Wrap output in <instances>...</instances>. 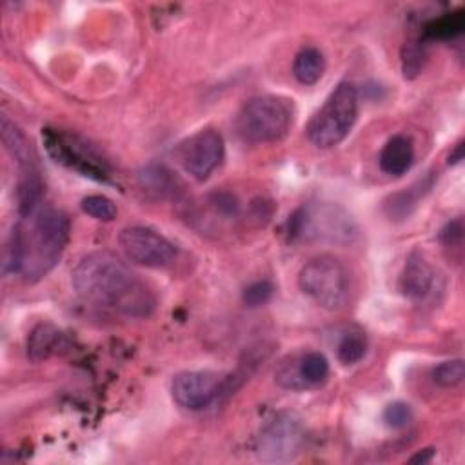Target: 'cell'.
Masks as SVG:
<instances>
[{
  "label": "cell",
  "instance_id": "cb8c5ba5",
  "mask_svg": "<svg viewBox=\"0 0 465 465\" xmlns=\"http://www.w3.org/2000/svg\"><path fill=\"white\" fill-rule=\"evenodd\" d=\"M383 421L391 429H403L412 420V411L403 401H392L383 409Z\"/></svg>",
  "mask_w": 465,
  "mask_h": 465
},
{
  "label": "cell",
  "instance_id": "7402d4cb",
  "mask_svg": "<svg viewBox=\"0 0 465 465\" xmlns=\"http://www.w3.org/2000/svg\"><path fill=\"white\" fill-rule=\"evenodd\" d=\"M80 207H82V211L85 214H89V216H93V218H96L100 222H111V220L116 218V213H118L114 202L111 198L104 196V194H89V196H85L82 200Z\"/></svg>",
  "mask_w": 465,
  "mask_h": 465
},
{
  "label": "cell",
  "instance_id": "8fae6325",
  "mask_svg": "<svg viewBox=\"0 0 465 465\" xmlns=\"http://www.w3.org/2000/svg\"><path fill=\"white\" fill-rule=\"evenodd\" d=\"M223 380L209 371H187L174 376L171 392L174 401L187 411L207 409L222 392Z\"/></svg>",
  "mask_w": 465,
  "mask_h": 465
},
{
  "label": "cell",
  "instance_id": "603a6c76",
  "mask_svg": "<svg viewBox=\"0 0 465 465\" xmlns=\"http://www.w3.org/2000/svg\"><path fill=\"white\" fill-rule=\"evenodd\" d=\"M416 198L412 196L411 191H403V193H396L389 198V202L385 203V213L387 216H391V220H401L407 218L412 211V207Z\"/></svg>",
  "mask_w": 465,
  "mask_h": 465
},
{
  "label": "cell",
  "instance_id": "7c38bea8",
  "mask_svg": "<svg viewBox=\"0 0 465 465\" xmlns=\"http://www.w3.org/2000/svg\"><path fill=\"white\" fill-rule=\"evenodd\" d=\"M329 378V361L322 352L311 351L298 358L283 360L276 372L274 380L280 387L289 391H305L320 387Z\"/></svg>",
  "mask_w": 465,
  "mask_h": 465
},
{
  "label": "cell",
  "instance_id": "9c48e42d",
  "mask_svg": "<svg viewBox=\"0 0 465 465\" xmlns=\"http://www.w3.org/2000/svg\"><path fill=\"white\" fill-rule=\"evenodd\" d=\"M118 243L131 262L143 267H165L176 256L174 245L165 236L142 225L122 229Z\"/></svg>",
  "mask_w": 465,
  "mask_h": 465
},
{
  "label": "cell",
  "instance_id": "83f0119b",
  "mask_svg": "<svg viewBox=\"0 0 465 465\" xmlns=\"http://www.w3.org/2000/svg\"><path fill=\"white\" fill-rule=\"evenodd\" d=\"M432 456H434V450H432V449H423V450L416 452V454L411 458V461H412V463H427V461L432 460Z\"/></svg>",
  "mask_w": 465,
  "mask_h": 465
},
{
  "label": "cell",
  "instance_id": "6da1fadb",
  "mask_svg": "<svg viewBox=\"0 0 465 465\" xmlns=\"http://www.w3.org/2000/svg\"><path fill=\"white\" fill-rule=\"evenodd\" d=\"M73 285L89 303L133 318H145L156 305L151 287L114 252L96 251L73 269Z\"/></svg>",
  "mask_w": 465,
  "mask_h": 465
},
{
  "label": "cell",
  "instance_id": "ffe728a7",
  "mask_svg": "<svg viewBox=\"0 0 465 465\" xmlns=\"http://www.w3.org/2000/svg\"><path fill=\"white\" fill-rule=\"evenodd\" d=\"M367 352V338L363 332L360 331H352V332H345L341 336V340L338 341V360L343 365H354L358 363Z\"/></svg>",
  "mask_w": 465,
  "mask_h": 465
},
{
  "label": "cell",
  "instance_id": "52a82bcc",
  "mask_svg": "<svg viewBox=\"0 0 465 465\" xmlns=\"http://www.w3.org/2000/svg\"><path fill=\"white\" fill-rule=\"evenodd\" d=\"M305 443V430L292 414H280L271 420L256 438V456L267 463H285L294 460Z\"/></svg>",
  "mask_w": 465,
  "mask_h": 465
},
{
  "label": "cell",
  "instance_id": "5bb4252c",
  "mask_svg": "<svg viewBox=\"0 0 465 465\" xmlns=\"http://www.w3.org/2000/svg\"><path fill=\"white\" fill-rule=\"evenodd\" d=\"M380 169L391 176L405 174L414 162V145L407 134H394L380 153Z\"/></svg>",
  "mask_w": 465,
  "mask_h": 465
},
{
  "label": "cell",
  "instance_id": "8992f818",
  "mask_svg": "<svg viewBox=\"0 0 465 465\" xmlns=\"http://www.w3.org/2000/svg\"><path fill=\"white\" fill-rule=\"evenodd\" d=\"M291 105L278 96L251 98L236 118L240 136L251 143H267L283 138L291 127Z\"/></svg>",
  "mask_w": 465,
  "mask_h": 465
},
{
  "label": "cell",
  "instance_id": "30bf717a",
  "mask_svg": "<svg viewBox=\"0 0 465 465\" xmlns=\"http://www.w3.org/2000/svg\"><path fill=\"white\" fill-rule=\"evenodd\" d=\"M225 143L218 131L202 129L187 138L180 149L178 158L183 169L196 180H207L211 173L223 162Z\"/></svg>",
  "mask_w": 465,
  "mask_h": 465
},
{
  "label": "cell",
  "instance_id": "7a4b0ae2",
  "mask_svg": "<svg viewBox=\"0 0 465 465\" xmlns=\"http://www.w3.org/2000/svg\"><path fill=\"white\" fill-rule=\"evenodd\" d=\"M69 240V218L54 207H38L9 234L4 271L20 274L25 282L45 276L60 260Z\"/></svg>",
  "mask_w": 465,
  "mask_h": 465
},
{
  "label": "cell",
  "instance_id": "2e32d148",
  "mask_svg": "<svg viewBox=\"0 0 465 465\" xmlns=\"http://www.w3.org/2000/svg\"><path fill=\"white\" fill-rule=\"evenodd\" d=\"M140 187L153 198H169L178 191V180L165 165L149 163L138 173Z\"/></svg>",
  "mask_w": 465,
  "mask_h": 465
},
{
  "label": "cell",
  "instance_id": "ba28073f",
  "mask_svg": "<svg viewBox=\"0 0 465 465\" xmlns=\"http://www.w3.org/2000/svg\"><path fill=\"white\" fill-rule=\"evenodd\" d=\"M42 138L47 153L54 158V162L74 169L93 180L102 182L109 178L107 163L94 153L93 147H89L78 136L58 129H44Z\"/></svg>",
  "mask_w": 465,
  "mask_h": 465
},
{
  "label": "cell",
  "instance_id": "9a60e30c",
  "mask_svg": "<svg viewBox=\"0 0 465 465\" xmlns=\"http://www.w3.org/2000/svg\"><path fill=\"white\" fill-rule=\"evenodd\" d=\"M0 129H2L4 145L11 153V156L16 160L20 171L31 169V167H38L36 154H35L31 143L27 142L25 134L7 116H2Z\"/></svg>",
  "mask_w": 465,
  "mask_h": 465
},
{
  "label": "cell",
  "instance_id": "4316f807",
  "mask_svg": "<svg viewBox=\"0 0 465 465\" xmlns=\"http://www.w3.org/2000/svg\"><path fill=\"white\" fill-rule=\"evenodd\" d=\"M463 236V227H461V220H454L450 223H447V227L441 232V238L447 245H454L460 243Z\"/></svg>",
  "mask_w": 465,
  "mask_h": 465
},
{
  "label": "cell",
  "instance_id": "484cf974",
  "mask_svg": "<svg viewBox=\"0 0 465 465\" xmlns=\"http://www.w3.org/2000/svg\"><path fill=\"white\" fill-rule=\"evenodd\" d=\"M423 60V51L418 45V42H409L403 47V74L405 78H411L420 73Z\"/></svg>",
  "mask_w": 465,
  "mask_h": 465
},
{
  "label": "cell",
  "instance_id": "44dd1931",
  "mask_svg": "<svg viewBox=\"0 0 465 465\" xmlns=\"http://www.w3.org/2000/svg\"><path fill=\"white\" fill-rule=\"evenodd\" d=\"M465 365L463 360H447L432 369V381L443 389H452L463 381Z\"/></svg>",
  "mask_w": 465,
  "mask_h": 465
},
{
  "label": "cell",
  "instance_id": "f1b7e54d",
  "mask_svg": "<svg viewBox=\"0 0 465 465\" xmlns=\"http://www.w3.org/2000/svg\"><path fill=\"white\" fill-rule=\"evenodd\" d=\"M461 160H463V143L460 142V143L454 147V151L450 153L449 163H458V162H461Z\"/></svg>",
  "mask_w": 465,
  "mask_h": 465
},
{
  "label": "cell",
  "instance_id": "d6986e66",
  "mask_svg": "<svg viewBox=\"0 0 465 465\" xmlns=\"http://www.w3.org/2000/svg\"><path fill=\"white\" fill-rule=\"evenodd\" d=\"M465 29V13L461 9L458 11H452V13H447L436 20H432L425 33L427 36L430 38H438V40H450V38H456L463 33Z\"/></svg>",
  "mask_w": 465,
  "mask_h": 465
},
{
  "label": "cell",
  "instance_id": "d4e9b609",
  "mask_svg": "<svg viewBox=\"0 0 465 465\" xmlns=\"http://www.w3.org/2000/svg\"><path fill=\"white\" fill-rule=\"evenodd\" d=\"M274 294V285L267 280H260L245 287L243 291V302L247 307H260L265 305Z\"/></svg>",
  "mask_w": 465,
  "mask_h": 465
},
{
  "label": "cell",
  "instance_id": "e0dca14e",
  "mask_svg": "<svg viewBox=\"0 0 465 465\" xmlns=\"http://www.w3.org/2000/svg\"><path fill=\"white\" fill-rule=\"evenodd\" d=\"M60 341H62V334L54 325L51 323L36 325L27 338L29 360L35 363L47 360L51 354L56 352V349L60 347Z\"/></svg>",
  "mask_w": 465,
  "mask_h": 465
},
{
  "label": "cell",
  "instance_id": "4fadbf2b",
  "mask_svg": "<svg viewBox=\"0 0 465 465\" xmlns=\"http://www.w3.org/2000/svg\"><path fill=\"white\" fill-rule=\"evenodd\" d=\"M434 269L429 260L420 251H412L403 265L400 274V291L405 298L412 302L425 300L434 287Z\"/></svg>",
  "mask_w": 465,
  "mask_h": 465
},
{
  "label": "cell",
  "instance_id": "277c9868",
  "mask_svg": "<svg viewBox=\"0 0 465 465\" xmlns=\"http://www.w3.org/2000/svg\"><path fill=\"white\" fill-rule=\"evenodd\" d=\"M358 116V91L341 82L327 96L307 125V138L318 149H331L345 140Z\"/></svg>",
  "mask_w": 465,
  "mask_h": 465
},
{
  "label": "cell",
  "instance_id": "3957f363",
  "mask_svg": "<svg viewBox=\"0 0 465 465\" xmlns=\"http://www.w3.org/2000/svg\"><path fill=\"white\" fill-rule=\"evenodd\" d=\"M289 234L303 242L345 245L356 240L358 225L341 205L332 202H311L292 213Z\"/></svg>",
  "mask_w": 465,
  "mask_h": 465
},
{
  "label": "cell",
  "instance_id": "ac0fdd59",
  "mask_svg": "<svg viewBox=\"0 0 465 465\" xmlns=\"http://www.w3.org/2000/svg\"><path fill=\"white\" fill-rule=\"evenodd\" d=\"M325 69V58L316 47H303L292 62V74L303 85L316 84Z\"/></svg>",
  "mask_w": 465,
  "mask_h": 465
},
{
  "label": "cell",
  "instance_id": "5b68a950",
  "mask_svg": "<svg viewBox=\"0 0 465 465\" xmlns=\"http://www.w3.org/2000/svg\"><path fill=\"white\" fill-rule=\"evenodd\" d=\"M298 285L314 303L329 311H340L351 298L349 269L332 254L311 258L298 274Z\"/></svg>",
  "mask_w": 465,
  "mask_h": 465
}]
</instances>
